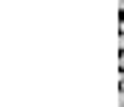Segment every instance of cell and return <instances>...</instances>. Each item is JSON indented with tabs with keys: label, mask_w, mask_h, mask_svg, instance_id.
<instances>
[{
	"label": "cell",
	"mask_w": 124,
	"mask_h": 107,
	"mask_svg": "<svg viewBox=\"0 0 124 107\" xmlns=\"http://www.w3.org/2000/svg\"><path fill=\"white\" fill-rule=\"evenodd\" d=\"M118 29H121V35H124V20H118Z\"/></svg>",
	"instance_id": "cell-2"
},
{
	"label": "cell",
	"mask_w": 124,
	"mask_h": 107,
	"mask_svg": "<svg viewBox=\"0 0 124 107\" xmlns=\"http://www.w3.org/2000/svg\"><path fill=\"white\" fill-rule=\"evenodd\" d=\"M118 107H124V90L118 93Z\"/></svg>",
	"instance_id": "cell-1"
},
{
	"label": "cell",
	"mask_w": 124,
	"mask_h": 107,
	"mask_svg": "<svg viewBox=\"0 0 124 107\" xmlns=\"http://www.w3.org/2000/svg\"><path fill=\"white\" fill-rule=\"evenodd\" d=\"M118 9H121V12H124V0H118Z\"/></svg>",
	"instance_id": "cell-4"
},
{
	"label": "cell",
	"mask_w": 124,
	"mask_h": 107,
	"mask_svg": "<svg viewBox=\"0 0 124 107\" xmlns=\"http://www.w3.org/2000/svg\"><path fill=\"white\" fill-rule=\"evenodd\" d=\"M118 46H121V49H124V35H121V38H118Z\"/></svg>",
	"instance_id": "cell-3"
}]
</instances>
